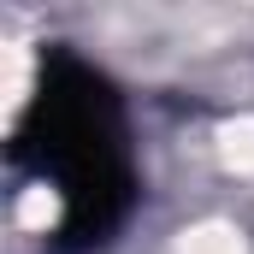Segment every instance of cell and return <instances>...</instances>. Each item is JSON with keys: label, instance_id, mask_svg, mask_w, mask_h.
<instances>
[{"label": "cell", "instance_id": "6da1fadb", "mask_svg": "<svg viewBox=\"0 0 254 254\" xmlns=\"http://www.w3.org/2000/svg\"><path fill=\"white\" fill-rule=\"evenodd\" d=\"M213 148H219L225 172H237V178H254V113H237V119H225Z\"/></svg>", "mask_w": 254, "mask_h": 254}, {"label": "cell", "instance_id": "7a4b0ae2", "mask_svg": "<svg viewBox=\"0 0 254 254\" xmlns=\"http://www.w3.org/2000/svg\"><path fill=\"white\" fill-rule=\"evenodd\" d=\"M178 254H249V243H243L237 225H225V219H201V225H190V231L178 237Z\"/></svg>", "mask_w": 254, "mask_h": 254}]
</instances>
